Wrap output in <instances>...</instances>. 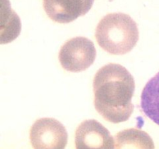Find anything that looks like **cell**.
Here are the masks:
<instances>
[{"instance_id":"6da1fadb","label":"cell","mask_w":159,"mask_h":149,"mask_svg":"<svg viewBox=\"0 0 159 149\" xmlns=\"http://www.w3.org/2000/svg\"><path fill=\"white\" fill-rule=\"evenodd\" d=\"M134 79L127 68L115 63L104 65L93 80L95 109L113 124L128 120L134 110Z\"/></svg>"},{"instance_id":"7a4b0ae2","label":"cell","mask_w":159,"mask_h":149,"mask_svg":"<svg viewBox=\"0 0 159 149\" xmlns=\"http://www.w3.org/2000/svg\"><path fill=\"white\" fill-rule=\"evenodd\" d=\"M102 49L114 55L127 54L136 46L139 30L136 22L122 12L107 14L98 23L95 34Z\"/></svg>"},{"instance_id":"3957f363","label":"cell","mask_w":159,"mask_h":149,"mask_svg":"<svg viewBox=\"0 0 159 149\" xmlns=\"http://www.w3.org/2000/svg\"><path fill=\"white\" fill-rule=\"evenodd\" d=\"M96 57L94 43L84 37H74L65 42L58 54L62 68L71 72L85 71L94 63Z\"/></svg>"},{"instance_id":"277c9868","label":"cell","mask_w":159,"mask_h":149,"mask_svg":"<svg viewBox=\"0 0 159 149\" xmlns=\"http://www.w3.org/2000/svg\"><path fill=\"white\" fill-rule=\"evenodd\" d=\"M30 140L36 149H63L68 143V133L65 126L57 120L41 118L31 127Z\"/></svg>"},{"instance_id":"5b68a950","label":"cell","mask_w":159,"mask_h":149,"mask_svg":"<svg viewBox=\"0 0 159 149\" xmlns=\"http://www.w3.org/2000/svg\"><path fill=\"white\" fill-rule=\"evenodd\" d=\"M75 147L77 149H113L115 148V139L100 123L87 120L76 129Z\"/></svg>"},{"instance_id":"8992f818","label":"cell","mask_w":159,"mask_h":149,"mask_svg":"<svg viewBox=\"0 0 159 149\" xmlns=\"http://www.w3.org/2000/svg\"><path fill=\"white\" fill-rule=\"evenodd\" d=\"M94 0H43L48 16L58 23H68L85 16L91 9Z\"/></svg>"},{"instance_id":"52a82bcc","label":"cell","mask_w":159,"mask_h":149,"mask_svg":"<svg viewBox=\"0 0 159 149\" xmlns=\"http://www.w3.org/2000/svg\"><path fill=\"white\" fill-rule=\"evenodd\" d=\"M141 107L144 115L159 126V71L143 88Z\"/></svg>"},{"instance_id":"ba28073f","label":"cell","mask_w":159,"mask_h":149,"mask_svg":"<svg viewBox=\"0 0 159 149\" xmlns=\"http://www.w3.org/2000/svg\"><path fill=\"white\" fill-rule=\"evenodd\" d=\"M154 148V143L146 132L131 128L122 130L115 136V148Z\"/></svg>"}]
</instances>
